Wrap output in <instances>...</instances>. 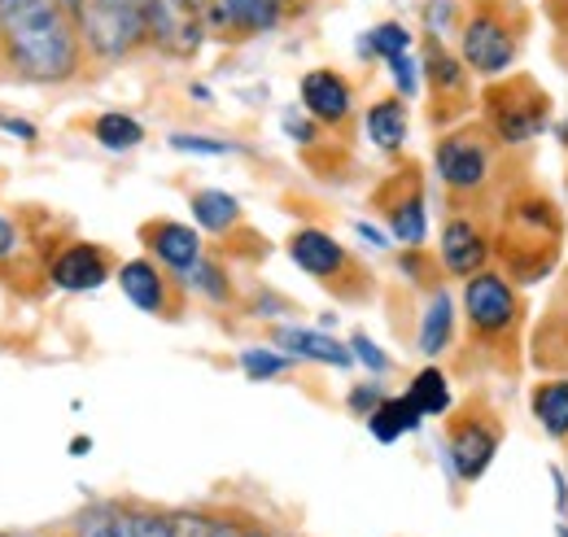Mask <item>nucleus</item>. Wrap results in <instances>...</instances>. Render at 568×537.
I'll return each mask as SVG.
<instances>
[{
	"instance_id": "1",
	"label": "nucleus",
	"mask_w": 568,
	"mask_h": 537,
	"mask_svg": "<svg viewBox=\"0 0 568 537\" xmlns=\"http://www.w3.org/2000/svg\"><path fill=\"white\" fill-rule=\"evenodd\" d=\"M74 0H0V67L22 83H71L88 67Z\"/></svg>"
},
{
	"instance_id": "2",
	"label": "nucleus",
	"mask_w": 568,
	"mask_h": 537,
	"mask_svg": "<svg viewBox=\"0 0 568 537\" xmlns=\"http://www.w3.org/2000/svg\"><path fill=\"white\" fill-rule=\"evenodd\" d=\"M568 223L560 202L538 189L520 184L507 189L495 219V259L511 284H542L565 259Z\"/></svg>"
},
{
	"instance_id": "3",
	"label": "nucleus",
	"mask_w": 568,
	"mask_h": 537,
	"mask_svg": "<svg viewBox=\"0 0 568 537\" xmlns=\"http://www.w3.org/2000/svg\"><path fill=\"white\" fill-rule=\"evenodd\" d=\"M525 297L503 271H477L464 284V320L468 349L477 354V372L516 376L520 372V336H525Z\"/></svg>"
},
{
	"instance_id": "4",
	"label": "nucleus",
	"mask_w": 568,
	"mask_h": 537,
	"mask_svg": "<svg viewBox=\"0 0 568 537\" xmlns=\"http://www.w3.org/2000/svg\"><path fill=\"white\" fill-rule=\"evenodd\" d=\"M503 144H498L486 123H459L433 144V166L442 175V189L450 197V214L468 210L481 214L498 189L503 175Z\"/></svg>"
},
{
	"instance_id": "5",
	"label": "nucleus",
	"mask_w": 568,
	"mask_h": 537,
	"mask_svg": "<svg viewBox=\"0 0 568 537\" xmlns=\"http://www.w3.org/2000/svg\"><path fill=\"white\" fill-rule=\"evenodd\" d=\"M529 9L525 0H468L459 22V58L473 74L498 79L516 67L525 40H529Z\"/></svg>"
},
{
	"instance_id": "6",
	"label": "nucleus",
	"mask_w": 568,
	"mask_h": 537,
	"mask_svg": "<svg viewBox=\"0 0 568 537\" xmlns=\"http://www.w3.org/2000/svg\"><path fill=\"white\" fill-rule=\"evenodd\" d=\"M551 92L529 70H507L481 88V123L503 149H525L551 123Z\"/></svg>"
},
{
	"instance_id": "7",
	"label": "nucleus",
	"mask_w": 568,
	"mask_h": 537,
	"mask_svg": "<svg viewBox=\"0 0 568 537\" xmlns=\"http://www.w3.org/2000/svg\"><path fill=\"white\" fill-rule=\"evenodd\" d=\"M83 40L92 58L119 62L132 58L144 44H158L162 4L158 0H74Z\"/></svg>"
},
{
	"instance_id": "8",
	"label": "nucleus",
	"mask_w": 568,
	"mask_h": 537,
	"mask_svg": "<svg viewBox=\"0 0 568 537\" xmlns=\"http://www.w3.org/2000/svg\"><path fill=\"white\" fill-rule=\"evenodd\" d=\"M498 446H503V419L486 398H468L464 406L450 411L446 419V464L455 468L459 480H481L486 468L495 464Z\"/></svg>"
},
{
	"instance_id": "9",
	"label": "nucleus",
	"mask_w": 568,
	"mask_h": 537,
	"mask_svg": "<svg viewBox=\"0 0 568 537\" xmlns=\"http://www.w3.org/2000/svg\"><path fill=\"white\" fill-rule=\"evenodd\" d=\"M288 259L306 275H315L328 293H337L342 302H363L372 293V275L358 267V259L337 245V236L320 232V227H302L288 236Z\"/></svg>"
},
{
	"instance_id": "10",
	"label": "nucleus",
	"mask_w": 568,
	"mask_h": 537,
	"mask_svg": "<svg viewBox=\"0 0 568 537\" xmlns=\"http://www.w3.org/2000/svg\"><path fill=\"white\" fill-rule=\"evenodd\" d=\"M420 70H425V83H428V123L442 128V132L459 128V119L477 105L468 62L459 53H450L442 44V36H425V44H420Z\"/></svg>"
},
{
	"instance_id": "11",
	"label": "nucleus",
	"mask_w": 568,
	"mask_h": 537,
	"mask_svg": "<svg viewBox=\"0 0 568 537\" xmlns=\"http://www.w3.org/2000/svg\"><path fill=\"white\" fill-rule=\"evenodd\" d=\"M376 210L385 214L389 232L403 241V245H425L428 219H425V180H420V166L407 162L403 171H394L381 189H376Z\"/></svg>"
},
{
	"instance_id": "12",
	"label": "nucleus",
	"mask_w": 568,
	"mask_h": 537,
	"mask_svg": "<svg viewBox=\"0 0 568 537\" xmlns=\"http://www.w3.org/2000/svg\"><path fill=\"white\" fill-rule=\"evenodd\" d=\"M495 259V227H486L481 214L455 210L442 227V267L459 280L486 271V263Z\"/></svg>"
},
{
	"instance_id": "13",
	"label": "nucleus",
	"mask_w": 568,
	"mask_h": 537,
	"mask_svg": "<svg viewBox=\"0 0 568 537\" xmlns=\"http://www.w3.org/2000/svg\"><path fill=\"white\" fill-rule=\"evenodd\" d=\"M119 288L128 293L132 306H141L144 315H162V320H180L184 311V288L158 267L153 259H132L119 267Z\"/></svg>"
},
{
	"instance_id": "14",
	"label": "nucleus",
	"mask_w": 568,
	"mask_h": 537,
	"mask_svg": "<svg viewBox=\"0 0 568 537\" xmlns=\"http://www.w3.org/2000/svg\"><path fill=\"white\" fill-rule=\"evenodd\" d=\"M302 105H306V114H311L315 123L342 128V123H351V114H355V92H351V83H346L337 70L320 67L302 74Z\"/></svg>"
},
{
	"instance_id": "15",
	"label": "nucleus",
	"mask_w": 568,
	"mask_h": 537,
	"mask_svg": "<svg viewBox=\"0 0 568 537\" xmlns=\"http://www.w3.org/2000/svg\"><path fill=\"white\" fill-rule=\"evenodd\" d=\"M141 241L153 250V259L175 275H189V271L202 263V236L189 227V223H171V219H153L141 227Z\"/></svg>"
},
{
	"instance_id": "16",
	"label": "nucleus",
	"mask_w": 568,
	"mask_h": 537,
	"mask_svg": "<svg viewBox=\"0 0 568 537\" xmlns=\"http://www.w3.org/2000/svg\"><path fill=\"white\" fill-rule=\"evenodd\" d=\"M110 280V254L101 245H71L53 259V284L67 293H88Z\"/></svg>"
},
{
	"instance_id": "17",
	"label": "nucleus",
	"mask_w": 568,
	"mask_h": 537,
	"mask_svg": "<svg viewBox=\"0 0 568 537\" xmlns=\"http://www.w3.org/2000/svg\"><path fill=\"white\" fill-rule=\"evenodd\" d=\"M162 4V31L158 44L171 53H189L202 40V22L214 9V0H158Z\"/></svg>"
},
{
	"instance_id": "18",
	"label": "nucleus",
	"mask_w": 568,
	"mask_h": 537,
	"mask_svg": "<svg viewBox=\"0 0 568 537\" xmlns=\"http://www.w3.org/2000/svg\"><path fill=\"white\" fill-rule=\"evenodd\" d=\"M529 358L542 376H565L568 372V306L556 297V306L538 320V333L529 345Z\"/></svg>"
},
{
	"instance_id": "19",
	"label": "nucleus",
	"mask_w": 568,
	"mask_h": 537,
	"mask_svg": "<svg viewBox=\"0 0 568 537\" xmlns=\"http://www.w3.org/2000/svg\"><path fill=\"white\" fill-rule=\"evenodd\" d=\"M529 406L547 437L568 442V376H542L529 394Z\"/></svg>"
},
{
	"instance_id": "20",
	"label": "nucleus",
	"mask_w": 568,
	"mask_h": 537,
	"mask_svg": "<svg viewBox=\"0 0 568 537\" xmlns=\"http://www.w3.org/2000/svg\"><path fill=\"white\" fill-rule=\"evenodd\" d=\"M367 135L376 149L398 153L407 144V101L403 97H381L376 105H367Z\"/></svg>"
},
{
	"instance_id": "21",
	"label": "nucleus",
	"mask_w": 568,
	"mask_h": 537,
	"mask_svg": "<svg viewBox=\"0 0 568 537\" xmlns=\"http://www.w3.org/2000/svg\"><path fill=\"white\" fill-rule=\"evenodd\" d=\"M276 345H284V349L297 354V358L328 363V367H351V363H355V354H351L342 341H333V336H324V333H311V328H276Z\"/></svg>"
},
{
	"instance_id": "22",
	"label": "nucleus",
	"mask_w": 568,
	"mask_h": 537,
	"mask_svg": "<svg viewBox=\"0 0 568 537\" xmlns=\"http://www.w3.org/2000/svg\"><path fill=\"white\" fill-rule=\"evenodd\" d=\"M74 537H141V534H136L132 507H123V503H92V507L79 511Z\"/></svg>"
},
{
	"instance_id": "23",
	"label": "nucleus",
	"mask_w": 568,
	"mask_h": 537,
	"mask_svg": "<svg viewBox=\"0 0 568 537\" xmlns=\"http://www.w3.org/2000/svg\"><path fill=\"white\" fill-rule=\"evenodd\" d=\"M420 419H425L420 406L403 394V398H385V403L376 406V411L367 415V428H372L376 442H398L403 433H416Z\"/></svg>"
},
{
	"instance_id": "24",
	"label": "nucleus",
	"mask_w": 568,
	"mask_h": 537,
	"mask_svg": "<svg viewBox=\"0 0 568 537\" xmlns=\"http://www.w3.org/2000/svg\"><path fill=\"white\" fill-rule=\"evenodd\" d=\"M450 333H455V311H450V297L446 288H433L425 306V320H420V354L437 358L446 345H450Z\"/></svg>"
},
{
	"instance_id": "25",
	"label": "nucleus",
	"mask_w": 568,
	"mask_h": 537,
	"mask_svg": "<svg viewBox=\"0 0 568 537\" xmlns=\"http://www.w3.org/2000/svg\"><path fill=\"white\" fill-rule=\"evenodd\" d=\"M193 219L206 227V232H232L241 223V202L232 193H219V189H202L193 193Z\"/></svg>"
},
{
	"instance_id": "26",
	"label": "nucleus",
	"mask_w": 568,
	"mask_h": 537,
	"mask_svg": "<svg viewBox=\"0 0 568 537\" xmlns=\"http://www.w3.org/2000/svg\"><path fill=\"white\" fill-rule=\"evenodd\" d=\"M407 398L420 406V415H446L450 411V381H446V372L442 367H425L416 381H412V389H407Z\"/></svg>"
},
{
	"instance_id": "27",
	"label": "nucleus",
	"mask_w": 568,
	"mask_h": 537,
	"mask_svg": "<svg viewBox=\"0 0 568 537\" xmlns=\"http://www.w3.org/2000/svg\"><path fill=\"white\" fill-rule=\"evenodd\" d=\"M92 135H97L105 149L123 153V149H136V144H141L144 128L132 119V114H101V119L92 123Z\"/></svg>"
},
{
	"instance_id": "28",
	"label": "nucleus",
	"mask_w": 568,
	"mask_h": 537,
	"mask_svg": "<svg viewBox=\"0 0 568 537\" xmlns=\"http://www.w3.org/2000/svg\"><path fill=\"white\" fill-rule=\"evenodd\" d=\"M223 9H227V18L236 27L254 31V27H272L284 9H288V0H223Z\"/></svg>"
},
{
	"instance_id": "29",
	"label": "nucleus",
	"mask_w": 568,
	"mask_h": 537,
	"mask_svg": "<svg viewBox=\"0 0 568 537\" xmlns=\"http://www.w3.org/2000/svg\"><path fill=\"white\" fill-rule=\"evenodd\" d=\"M407 44H412V31L407 27H398V22H381L372 36H367V53H376V58H398V53H407Z\"/></svg>"
},
{
	"instance_id": "30",
	"label": "nucleus",
	"mask_w": 568,
	"mask_h": 537,
	"mask_svg": "<svg viewBox=\"0 0 568 537\" xmlns=\"http://www.w3.org/2000/svg\"><path fill=\"white\" fill-rule=\"evenodd\" d=\"M241 367H245L250 381H272V376H281L284 367H288V358L267 354V349H245V354H241Z\"/></svg>"
},
{
	"instance_id": "31",
	"label": "nucleus",
	"mask_w": 568,
	"mask_h": 537,
	"mask_svg": "<svg viewBox=\"0 0 568 537\" xmlns=\"http://www.w3.org/2000/svg\"><path fill=\"white\" fill-rule=\"evenodd\" d=\"M547 22L556 31V62L568 67V0H547Z\"/></svg>"
},
{
	"instance_id": "32",
	"label": "nucleus",
	"mask_w": 568,
	"mask_h": 537,
	"mask_svg": "<svg viewBox=\"0 0 568 537\" xmlns=\"http://www.w3.org/2000/svg\"><path fill=\"white\" fill-rule=\"evenodd\" d=\"M132 520H136V534L141 537H180L175 525H171V516H162L153 507H132Z\"/></svg>"
},
{
	"instance_id": "33",
	"label": "nucleus",
	"mask_w": 568,
	"mask_h": 537,
	"mask_svg": "<svg viewBox=\"0 0 568 537\" xmlns=\"http://www.w3.org/2000/svg\"><path fill=\"white\" fill-rule=\"evenodd\" d=\"M175 149H193V153H232V144L223 140H202V135H171Z\"/></svg>"
},
{
	"instance_id": "34",
	"label": "nucleus",
	"mask_w": 568,
	"mask_h": 537,
	"mask_svg": "<svg viewBox=\"0 0 568 537\" xmlns=\"http://www.w3.org/2000/svg\"><path fill=\"white\" fill-rule=\"evenodd\" d=\"M355 349L367 367H376V372H385V367H389V358H385V354H376V345H372L367 336H355Z\"/></svg>"
},
{
	"instance_id": "35",
	"label": "nucleus",
	"mask_w": 568,
	"mask_h": 537,
	"mask_svg": "<svg viewBox=\"0 0 568 537\" xmlns=\"http://www.w3.org/2000/svg\"><path fill=\"white\" fill-rule=\"evenodd\" d=\"M381 403H385V398H381L376 389H355V394H351V406H355V411H363V419H367V415H372Z\"/></svg>"
},
{
	"instance_id": "36",
	"label": "nucleus",
	"mask_w": 568,
	"mask_h": 537,
	"mask_svg": "<svg viewBox=\"0 0 568 537\" xmlns=\"http://www.w3.org/2000/svg\"><path fill=\"white\" fill-rule=\"evenodd\" d=\"M18 250V232H13V223L0 214V259H9Z\"/></svg>"
},
{
	"instance_id": "37",
	"label": "nucleus",
	"mask_w": 568,
	"mask_h": 537,
	"mask_svg": "<svg viewBox=\"0 0 568 537\" xmlns=\"http://www.w3.org/2000/svg\"><path fill=\"white\" fill-rule=\"evenodd\" d=\"M236 537H276L267 525H258V520H236Z\"/></svg>"
},
{
	"instance_id": "38",
	"label": "nucleus",
	"mask_w": 568,
	"mask_h": 537,
	"mask_svg": "<svg viewBox=\"0 0 568 537\" xmlns=\"http://www.w3.org/2000/svg\"><path fill=\"white\" fill-rule=\"evenodd\" d=\"M556 297H560V302H565V306H568V275H565V280H560V293H556Z\"/></svg>"
},
{
	"instance_id": "39",
	"label": "nucleus",
	"mask_w": 568,
	"mask_h": 537,
	"mask_svg": "<svg viewBox=\"0 0 568 537\" xmlns=\"http://www.w3.org/2000/svg\"><path fill=\"white\" fill-rule=\"evenodd\" d=\"M0 537H44V534H0Z\"/></svg>"
},
{
	"instance_id": "40",
	"label": "nucleus",
	"mask_w": 568,
	"mask_h": 537,
	"mask_svg": "<svg viewBox=\"0 0 568 537\" xmlns=\"http://www.w3.org/2000/svg\"><path fill=\"white\" fill-rule=\"evenodd\" d=\"M560 537H568V529H560Z\"/></svg>"
}]
</instances>
